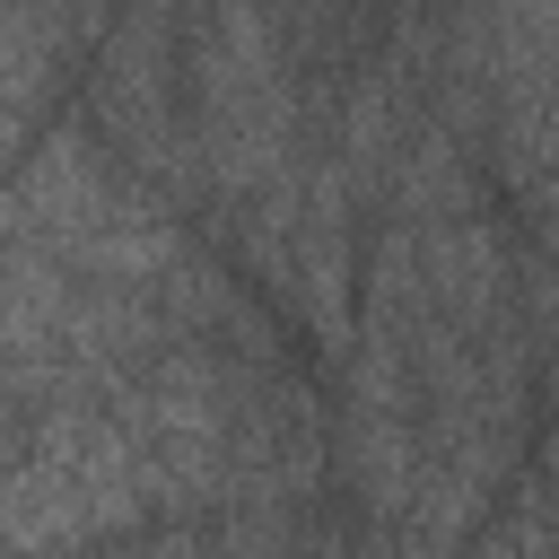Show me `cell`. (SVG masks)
I'll use <instances>...</instances> for the list:
<instances>
[{"mask_svg":"<svg viewBox=\"0 0 559 559\" xmlns=\"http://www.w3.org/2000/svg\"><path fill=\"white\" fill-rule=\"evenodd\" d=\"M157 507L140 445L122 437L105 393H61L35 428L0 437V550L61 559L105 533H131Z\"/></svg>","mask_w":559,"mask_h":559,"instance_id":"6da1fadb","label":"cell"},{"mask_svg":"<svg viewBox=\"0 0 559 559\" xmlns=\"http://www.w3.org/2000/svg\"><path fill=\"white\" fill-rule=\"evenodd\" d=\"M105 26H114V17H87V9H70V17H44V9H0V148L35 122V105H44L52 70H61V44L105 35Z\"/></svg>","mask_w":559,"mask_h":559,"instance_id":"7a4b0ae2","label":"cell"},{"mask_svg":"<svg viewBox=\"0 0 559 559\" xmlns=\"http://www.w3.org/2000/svg\"><path fill=\"white\" fill-rule=\"evenodd\" d=\"M463 559H524V550H515L507 533H489V542H480V550H463Z\"/></svg>","mask_w":559,"mask_h":559,"instance_id":"3957f363","label":"cell"},{"mask_svg":"<svg viewBox=\"0 0 559 559\" xmlns=\"http://www.w3.org/2000/svg\"><path fill=\"white\" fill-rule=\"evenodd\" d=\"M114 559H192V542H166V550H114Z\"/></svg>","mask_w":559,"mask_h":559,"instance_id":"277c9868","label":"cell"}]
</instances>
